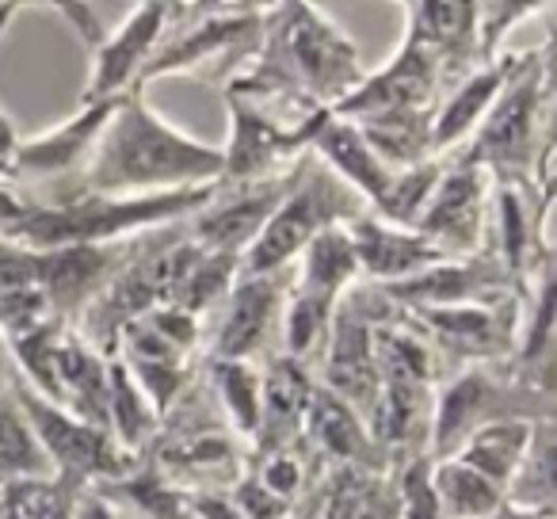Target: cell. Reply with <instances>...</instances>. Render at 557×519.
<instances>
[{"label": "cell", "mask_w": 557, "mask_h": 519, "mask_svg": "<svg viewBox=\"0 0 557 519\" xmlns=\"http://www.w3.org/2000/svg\"><path fill=\"white\" fill-rule=\"evenodd\" d=\"M359 81V47L313 0H271L263 9L260 47L225 81L222 92L310 115L336 108Z\"/></svg>", "instance_id": "1"}, {"label": "cell", "mask_w": 557, "mask_h": 519, "mask_svg": "<svg viewBox=\"0 0 557 519\" xmlns=\"http://www.w3.org/2000/svg\"><path fill=\"white\" fill-rule=\"evenodd\" d=\"M222 180V149L176 131L131 85L115 96L108 123L81 169L77 191L88 195H153L202 187Z\"/></svg>", "instance_id": "2"}, {"label": "cell", "mask_w": 557, "mask_h": 519, "mask_svg": "<svg viewBox=\"0 0 557 519\" xmlns=\"http://www.w3.org/2000/svg\"><path fill=\"white\" fill-rule=\"evenodd\" d=\"M447 157L478 164L493 184H534V172L554 164V70L549 42L516 58L473 134Z\"/></svg>", "instance_id": "3"}, {"label": "cell", "mask_w": 557, "mask_h": 519, "mask_svg": "<svg viewBox=\"0 0 557 519\" xmlns=\"http://www.w3.org/2000/svg\"><path fill=\"white\" fill-rule=\"evenodd\" d=\"M374 359H379V390L367 412V432L394 470L409 458L428 455L435 390L447 374L432 344L417 333V325L401 310L374 329Z\"/></svg>", "instance_id": "4"}, {"label": "cell", "mask_w": 557, "mask_h": 519, "mask_svg": "<svg viewBox=\"0 0 557 519\" xmlns=\"http://www.w3.org/2000/svg\"><path fill=\"white\" fill-rule=\"evenodd\" d=\"M199 252L202 248L187 237L184 222L153 225V230L134 233L126 260L119 264V272L92 298V306L81 313V321L73 329L100 356H111L123 325H131L134 318L157 310V306L172 302L180 280H184V272L195 264Z\"/></svg>", "instance_id": "5"}, {"label": "cell", "mask_w": 557, "mask_h": 519, "mask_svg": "<svg viewBox=\"0 0 557 519\" xmlns=\"http://www.w3.org/2000/svg\"><path fill=\"white\" fill-rule=\"evenodd\" d=\"M359 214H367V202L359 199V191H351L321 157L306 153L287 199L278 202L260 237L240 256V275L287 272L313 237L356 222Z\"/></svg>", "instance_id": "6"}, {"label": "cell", "mask_w": 557, "mask_h": 519, "mask_svg": "<svg viewBox=\"0 0 557 519\" xmlns=\"http://www.w3.org/2000/svg\"><path fill=\"white\" fill-rule=\"evenodd\" d=\"M496 420H554V390L519 379L508 359L447 374L435 390L428 455L450 458L478 428Z\"/></svg>", "instance_id": "7"}, {"label": "cell", "mask_w": 557, "mask_h": 519, "mask_svg": "<svg viewBox=\"0 0 557 519\" xmlns=\"http://www.w3.org/2000/svg\"><path fill=\"white\" fill-rule=\"evenodd\" d=\"M9 386H12V394H16L20 409H24L27 424H32V432H35V440H39L54 478L62 481V485H70L73 493H85V489L119 481L138 466V458L119 447L108 432L70 417V412L58 409L54 401L39 397L12 367H9Z\"/></svg>", "instance_id": "8"}, {"label": "cell", "mask_w": 557, "mask_h": 519, "mask_svg": "<svg viewBox=\"0 0 557 519\" xmlns=\"http://www.w3.org/2000/svg\"><path fill=\"white\" fill-rule=\"evenodd\" d=\"M230 108V141L222 149V180L218 184H245V180L275 176L290 169L298 157L310 153L313 134L325 123V111L295 115L275 103L248 100L237 92H222Z\"/></svg>", "instance_id": "9"}, {"label": "cell", "mask_w": 557, "mask_h": 519, "mask_svg": "<svg viewBox=\"0 0 557 519\" xmlns=\"http://www.w3.org/2000/svg\"><path fill=\"white\" fill-rule=\"evenodd\" d=\"M397 306L382 295L374 283L359 280L344 291L341 306L329 325L325 351L318 359V382L333 390L341 401H348L367 420L379 390V359H374V329L394 318Z\"/></svg>", "instance_id": "10"}, {"label": "cell", "mask_w": 557, "mask_h": 519, "mask_svg": "<svg viewBox=\"0 0 557 519\" xmlns=\"http://www.w3.org/2000/svg\"><path fill=\"white\" fill-rule=\"evenodd\" d=\"M401 313L432 344L443 374H455L462 367L511 359L519 341V318H523V295H508L500 302L420 306Z\"/></svg>", "instance_id": "11"}, {"label": "cell", "mask_w": 557, "mask_h": 519, "mask_svg": "<svg viewBox=\"0 0 557 519\" xmlns=\"http://www.w3.org/2000/svg\"><path fill=\"white\" fill-rule=\"evenodd\" d=\"M290 268L268 275H240L218 310L202 321V359H248L263 363L278 351Z\"/></svg>", "instance_id": "12"}, {"label": "cell", "mask_w": 557, "mask_h": 519, "mask_svg": "<svg viewBox=\"0 0 557 519\" xmlns=\"http://www.w3.org/2000/svg\"><path fill=\"white\" fill-rule=\"evenodd\" d=\"M180 24H184L180 32L164 35V42L141 65L134 85L149 88L157 77H172V73L195 70V65L218 62L210 81L222 88L260 47L263 12H210V16L180 20Z\"/></svg>", "instance_id": "13"}, {"label": "cell", "mask_w": 557, "mask_h": 519, "mask_svg": "<svg viewBox=\"0 0 557 519\" xmlns=\"http://www.w3.org/2000/svg\"><path fill=\"white\" fill-rule=\"evenodd\" d=\"M488 214H493L488 172L458 157H443V172L412 230L432 240L447 260H462L488 245Z\"/></svg>", "instance_id": "14"}, {"label": "cell", "mask_w": 557, "mask_h": 519, "mask_svg": "<svg viewBox=\"0 0 557 519\" xmlns=\"http://www.w3.org/2000/svg\"><path fill=\"white\" fill-rule=\"evenodd\" d=\"M298 164H302V157L275 176L245 180V184H214V195L195 214L184 218L187 237L207 252L245 256V248L260 237V230L278 210V202L287 199L290 184L298 176Z\"/></svg>", "instance_id": "15"}, {"label": "cell", "mask_w": 557, "mask_h": 519, "mask_svg": "<svg viewBox=\"0 0 557 519\" xmlns=\"http://www.w3.org/2000/svg\"><path fill=\"white\" fill-rule=\"evenodd\" d=\"M443 96H447V85H443L440 65L420 47L401 42V50L379 73H363V81L329 111L336 119H348V123H374V119L397 115H435Z\"/></svg>", "instance_id": "16"}, {"label": "cell", "mask_w": 557, "mask_h": 519, "mask_svg": "<svg viewBox=\"0 0 557 519\" xmlns=\"http://www.w3.org/2000/svg\"><path fill=\"white\" fill-rule=\"evenodd\" d=\"M180 16H184V0H138V9L92 50V73L81 103H100L126 92L138 81L141 65L164 42V35L180 24Z\"/></svg>", "instance_id": "17"}, {"label": "cell", "mask_w": 557, "mask_h": 519, "mask_svg": "<svg viewBox=\"0 0 557 519\" xmlns=\"http://www.w3.org/2000/svg\"><path fill=\"white\" fill-rule=\"evenodd\" d=\"M379 287V283H374ZM397 310H420V306H462V302H500L508 295H523L504 264L488 248L462 260H443L428 272L401 283L379 287Z\"/></svg>", "instance_id": "18"}, {"label": "cell", "mask_w": 557, "mask_h": 519, "mask_svg": "<svg viewBox=\"0 0 557 519\" xmlns=\"http://www.w3.org/2000/svg\"><path fill=\"white\" fill-rule=\"evenodd\" d=\"M405 42L420 47L443 73L447 92L481 65L478 0H412Z\"/></svg>", "instance_id": "19"}, {"label": "cell", "mask_w": 557, "mask_h": 519, "mask_svg": "<svg viewBox=\"0 0 557 519\" xmlns=\"http://www.w3.org/2000/svg\"><path fill=\"white\" fill-rule=\"evenodd\" d=\"M344 230H348V240H351V248H356L359 280L379 283V287L412 280V275L428 272V268L447 260V256H443L432 240L420 237L417 230L382 222L371 210L359 214L356 222H348Z\"/></svg>", "instance_id": "20"}, {"label": "cell", "mask_w": 557, "mask_h": 519, "mask_svg": "<svg viewBox=\"0 0 557 519\" xmlns=\"http://www.w3.org/2000/svg\"><path fill=\"white\" fill-rule=\"evenodd\" d=\"M313 390H318V371L298 359L268 356L260 363V428L248 447H275V443L302 440L306 412H310Z\"/></svg>", "instance_id": "21"}, {"label": "cell", "mask_w": 557, "mask_h": 519, "mask_svg": "<svg viewBox=\"0 0 557 519\" xmlns=\"http://www.w3.org/2000/svg\"><path fill=\"white\" fill-rule=\"evenodd\" d=\"M302 440L313 450L321 466H363V470H389L386 458L379 455L371 432H367V420L351 409L348 401L325 390L318 382L313 390L310 412H306Z\"/></svg>", "instance_id": "22"}, {"label": "cell", "mask_w": 557, "mask_h": 519, "mask_svg": "<svg viewBox=\"0 0 557 519\" xmlns=\"http://www.w3.org/2000/svg\"><path fill=\"white\" fill-rule=\"evenodd\" d=\"M519 54H496L493 62L478 65L466 81H458L447 96H443L440 111H435V123H432V149L435 157H447L462 146L466 138L473 134V126L485 119V111L493 108L496 92L504 88L508 81L511 65H516Z\"/></svg>", "instance_id": "23"}, {"label": "cell", "mask_w": 557, "mask_h": 519, "mask_svg": "<svg viewBox=\"0 0 557 519\" xmlns=\"http://www.w3.org/2000/svg\"><path fill=\"white\" fill-rule=\"evenodd\" d=\"M202 382L214 394L225 424L245 443H252L256 428H260V363H248V359H202Z\"/></svg>", "instance_id": "24"}, {"label": "cell", "mask_w": 557, "mask_h": 519, "mask_svg": "<svg viewBox=\"0 0 557 519\" xmlns=\"http://www.w3.org/2000/svg\"><path fill=\"white\" fill-rule=\"evenodd\" d=\"M161 417H157L153 401L141 394V386L131 379L119 356H108V432L123 450L141 458L153 443Z\"/></svg>", "instance_id": "25"}, {"label": "cell", "mask_w": 557, "mask_h": 519, "mask_svg": "<svg viewBox=\"0 0 557 519\" xmlns=\"http://www.w3.org/2000/svg\"><path fill=\"white\" fill-rule=\"evenodd\" d=\"M531 432H534V420H496V424L478 428L450 458L485 473L488 481H496L508 493V481L516 473L519 458H523L527 443H531Z\"/></svg>", "instance_id": "26"}, {"label": "cell", "mask_w": 557, "mask_h": 519, "mask_svg": "<svg viewBox=\"0 0 557 519\" xmlns=\"http://www.w3.org/2000/svg\"><path fill=\"white\" fill-rule=\"evenodd\" d=\"M432 485L443 519H493L504 504V489L458 458H432Z\"/></svg>", "instance_id": "27"}, {"label": "cell", "mask_w": 557, "mask_h": 519, "mask_svg": "<svg viewBox=\"0 0 557 519\" xmlns=\"http://www.w3.org/2000/svg\"><path fill=\"white\" fill-rule=\"evenodd\" d=\"M32 478H54V470H50L47 455H42L16 394L4 382V390H0V485L32 481Z\"/></svg>", "instance_id": "28"}, {"label": "cell", "mask_w": 557, "mask_h": 519, "mask_svg": "<svg viewBox=\"0 0 557 519\" xmlns=\"http://www.w3.org/2000/svg\"><path fill=\"white\" fill-rule=\"evenodd\" d=\"M504 501L519 508L554 511V420H534L531 443L511 473Z\"/></svg>", "instance_id": "29"}, {"label": "cell", "mask_w": 557, "mask_h": 519, "mask_svg": "<svg viewBox=\"0 0 557 519\" xmlns=\"http://www.w3.org/2000/svg\"><path fill=\"white\" fill-rule=\"evenodd\" d=\"M237 272H240V256L207 252V248H202V252L195 256V264L184 272V280H180V287H176V295H172L169 306H176V310H187V313H195V318L207 321L210 313L218 310V302L230 295Z\"/></svg>", "instance_id": "30"}, {"label": "cell", "mask_w": 557, "mask_h": 519, "mask_svg": "<svg viewBox=\"0 0 557 519\" xmlns=\"http://www.w3.org/2000/svg\"><path fill=\"white\" fill-rule=\"evenodd\" d=\"M77 496L58 478H32L0 485V519H73Z\"/></svg>", "instance_id": "31"}, {"label": "cell", "mask_w": 557, "mask_h": 519, "mask_svg": "<svg viewBox=\"0 0 557 519\" xmlns=\"http://www.w3.org/2000/svg\"><path fill=\"white\" fill-rule=\"evenodd\" d=\"M549 0H478V54L481 65L493 62L500 54V42L508 39V32L527 20L531 12L546 9Z\"/></svg>", "instance_id": "32"}, {"label": "cell", "mask_w": 557, "mask_h": 519, "mask_svg": "<svg viewBox=\"0 0 557 519\" xmlns=\"http://www.w3.org/2000/svg\"><path fill=\"white\" fill-rule=\"evenodd\" d=\"M20 9H32V4H47V9L62 12L65 20H70L73 32L85 39L88 50H96L103 42V35H108V27H103V20L96 16L92 0H16Z\"/></svg>", "instance_id": "33"}, {"label": "cell", "mask_w": 557, "mask_h": 519, "mask_svg": "<svg viewBox=\"0 0 557 519\" xmlns=\"http://www.w3.org/2000/svg\"><path fill=\"white\" fill-rule=\"evenodd\" d=\"M16 12H24V9L16 4V0H0V35L9 32V24H12V16H16ZM16 141H20L16 126H12V119L4 115V111H0V164H4V161L12 157Z\"/></svg>", "instance_id": "34"}, {"label": "cell", "mask_w": 557, "mask_h": 519, "mask_svg": "<svg viewBox=\"0 0 557 519\" xmlns=\"http://www.w3.org/2000/svg\"><path fill=\"white\" fill-rule=\"evenodd\" d=\"M73 519H123V516H119L96 489H85V493L77 496V516Z\"/></svg>", "instance_id": "35"}, {"label": "cell", "mask_w": 557, "mask_h": 519, "mask_svg": "<svg viewBox=\"0 0 557 519\" xmlns=\"http://www.w3.org/2000/svg\"><path fill=\"white\" fill-rule=\"evenodd\" d=\"M493 519H554V511H539V508H519V504L504 501L500 508L493 511Z\"/></svg>", "instance_id": "36"}, {"label": "cell", "mask_w": 557, "mask_h": 519, "mask_svg": "<svg viewBox=\"0 0 557 519\" xmlns=\"http://www.w3.org/2000/svg\"><path fill=\"white\" fill-rule=\"evenodd\" d=\"M4 382H9V356L0 348V390H4Z\"/></svg>", "instance_id": "37"}, {"label": "cell", "mask_w": 557, "mask_h": 519, "mask_svg": "<svg viewBox=\"0 0 557 519\" xmlns=\"http://www.w3.org/2000/svg\"><path fill=\"white\" fill-rule=\"evenodd\" d=\"M382 519H397V511H394V501H389V508H386V516Z\"/></svg>", "instance_id": "38"}, {"label": "cell", "mask_w": 557, "mask_h": 519, "mask_svg": "<svg viewBox=\"0 0 557 519\" xmlns=\"http://www.w3.org/2000/svg\"><path fill=\"white\" fill-rule=\"evenodd\" d=\"M397 4H405V9H409V4H412V0H397Z\"/></svg>", "instance_id": "39"}, {"label": "cell", "mask_w": 557, "mask_h": 519, "mask_svg": "<svg viewBox=\"0 0 557 519\" xmlns=\"http://www.w3.org/2000/svg\"><path fill=\"white\" fill-rule=\"evenodd\" d=\"M0 184H4V164H0Z\"/></svg>", "instance_id": "40"}]
</instances>
